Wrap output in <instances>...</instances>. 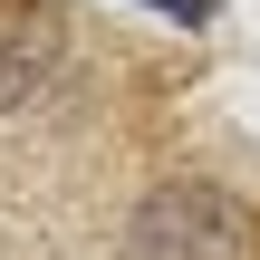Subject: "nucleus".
<instances>
[{
	"label": "nucleus",
	"mask_w": 260,
	"mask_h": 260,
	"mask_svg": "<svg viewBox=\"0 0 260 260\" xmlns=\"http://www.w3.org/2000/svg\"><path fill=\"white\" fill-rule=\"evenodd\" d=\"M251 212L222 183H154L135 203V260H241Z\"/></svg>",
	"instance_id": "nucleus-1"
},
{
	"label": "nucleus",
	"mask_w": 260,
	"mask_h": 260,
	"mask_svg": "<svg viewBox=\"0 0 260 260\" xmlns=\"http://www.w3.org/2000/svg\"><path fill=\"white\" fill-rule=\"evenodd\" d=\"M48 58H58L48 19H19V29H0V106H29V87L48 77Z\"/></svg>",
	"instance_id": "nucleus-2"
},
{
	"label": "nucleus",
	"mask_w": 260,
	"mask_h": 260,
	"mask_svg": "<svg viewBox=\"0 0 260 260\" xmlns=\"http://www.w3.org/2000/svg\"><path fill=\"white\" fill-rule=\"evenodd\" d=\"M154 10H174V19H212V0H154Z\"/></svg>",
	"instance_id": "nucleus-3"
}]
</instances>
